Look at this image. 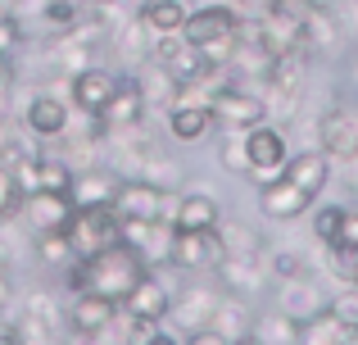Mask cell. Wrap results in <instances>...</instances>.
Wrapping results in <instances>:
<instances>
[{"label": "cell", "instance_id": "1", "mask_svg": "<svg viewBox=\"0 0 358 345\" xmlns=\"http://www.w3.org/2000/svg\"><path fill=\"white\" fill-rule=\"evenodd\" d=\"M177 186H155V182H145V177H118V191H114V213L122 223H131V218H141V223H150V218H164V223H173V213H177Z\"/></svg>", "mask_w": 358, "mask_h": 345}, {"label": "cell", "instance_id": "2", "mask_svg": "<svg viewBox=\"0 0 358 345\" xmlns=\"http://www.w3.org/2000/svg\"><path fill=\"white\" fill-rule=\"evenodd\" d=\"M245 155H250V173H245V182L263 186L272 182V177H281V169H286L290 160V132L281 123H272V118H263V123L245 127Z\"/></svg>", "mask_w": 358, "mask_h": 345}, {"label": "cell", "instance_id": "3", "mask_svg": "<svg viewBox=\"0 0 358 345\" xmlns=\"http://www.w3.org/2000/svg\"><path fill=\"white\" fill-rule=\"evenodd\" d=\"M122 314V300L100 291H78L73 304L64 309V328L69 341H114V323Z\"/></svg>", "mask_w": 358, "mask_h": 345}, {"label": "cell", "instance_id": "4", "mask_svg": "<svg viewBox=\"0 0 358 345\" xmlns=\"http://www.w3.org/2000/svg\"><path fill=\"white\" fill-rule=\"evenodd\" d=\"M73 255H96L109 241L122 237V218L114 213V204H73V218L64 223Z\"/></svg>", "mask_w": 358, "mask_h": 345}, {"label": "cell", "instance_id": "5", "mask_svg": "<svg viewBox=\"0 0 358 345\" xmlns=\"http://www.w3.org/2000/svg\"><path fill=\"white\" fill-rule=\"evenodd\" d=\"M209 109H213V127H218V132H245V127H254V123L268 118L263 96L254 87H245V82H227V87H218L213 100H209Z\"/></svg>", "mask_w": 358, "mask_h": 345}, {"label": "cell", "instance_id": "6", "mask_svg": "<svg viewBox=\"0 0 358 345\" xmlns=\"http://www.w3.org/2000/svg\"><path fill=\"white\" fill-rule=\"evenodd\" d=\"M317 150L331 155V164H345L358 150V100H336L317 114Z\"/></svg>", "mask_w": 358, "mask_h": 345}, {"label": "cell", "instance_id": "7", "mask_svg": "<svg viewBox=\"0 0 358 345\" xmlns=\"http://www.w3.org/2000/svg\"><path fill=\"white\" fill-rule=\"evenodd\" d=\"M218 259H222L218 227H204V232L173 227V250H168V268H177V273H213V264H218Z\"/></svg>", "mask_w": 358, "mask_h": 345}, {"label": "cell", "instance_id": "8", "mask_svg": "<svg viewBox=\"0 0 358 345\" xmlns=\"http://www.w3.org/2000/svg\"><path fill=\"white\" fill-rule=\"evenodd\" d=\"M218 300H222V286H204V282L182 286V291L173 295V309H168L164 323H173V328L186 337V345H191L195 332L209 328V318H213V309H218Z\"/></svg>", "mask_w": 358, "mask_h": 345}, {"label": "cell", "instance_id": "9", "mask_svg": "<svg viewBox=\"0 0 358 345\" xmlns=\"http://www.w3.org/2000/svg\"><path fill=\"white\" fill-rule=\"evenodd\" d=\"M73 123V100L55 96V91H32L23 105V127L27 136H36V141H55V136H64Z\"/></svg>", "mask_w": 358, "mask_h": 345}, {"label": "cell", "instance_id": "10", "mask_svg": "<svg viewBox=\"0 0 358 345\" xmlns=\"http://www.w3.org/2000/svg\"><path fill=\"white\" fill-rule=\"evenodd\" d=\"M150 105H145V91H141V78L136 69H118V82H114V96H109V105L100 109V123L109 127V132H118V127H136L145 123Z\"/></svg>", "mask_w": 358, "mask_h": 345}, {"label": "cell", "instance_id": "11", "mask_svg": "<svg viewBox=\"0 0 358 345\" xmlns=\"http://www.w3.org/2000/svg\"><path fill=\"white\" fill-rule=\"evenodd\" d=\"M168 309H173V286L164 282V268H150V273L122 295V314H131V318L164 323Z\"/></svg>", "mask_w": 358, "mask_h": 345}, {"label": "cell", "instance_id": "12", "mask_svg": "<svg viewBox=\"0 0 358 345\" xmlns=\"http://www.w3.org/2000/svg\"><path fill=\"white\" fill-rule=\"evenodd\" d=\"M259 209H263V218H272V223H299L313 209V195L299 191V186L281 173V177H272V182L259 186Z\"/></svg>", "mask_w": 358, "mask_h": 345}, {"label": "cell", "instance_id": "13", "mask_svg": "<svg viewBox=\"0 0 358 345\" xmlns=\"http://www.w3.org/2000/svg\"><path fill=\"white\" fill-rule=\"evenodd\" d=\"M213 277H218V286L227 295H245V300H254V295L263 291V286L272 282L268 277V264L259 259H245V255H222L218 264H213Z\"/></svg>", "mask_w": 358, "mask_h": 345}, {"label": "cell", "instance_id": "14", "mask_svg": "<svg viewBox=\"0 0 358 345\" xmlns=\"http://www.w3.org/2000/svg\"><path fill=\"white\" fill-rule=\"evenodd\" d=\"M241 27V9L231 0L222 5H200V9H186V23H182V36L191 45H204V41H218V36H231Z\"/></svg>", "mask_w": 358, "mask_h": 345}, {"label": "cell", "instance_id": "15", "mask_svg": "<svg viewBox=\"0 0 358 345\" xmlns=\"http://www.w3.org/2000/svg\"><path fill=\"white\" fill-rule=\"evenodd\" d=\"M114 82H118V69H100V64L73 73L69 78L73 109H78V114H100V109L109 105V96H114Z\"/></svg>", "mask_w": 358, "mask_h": 345}, {"label": "cell", "instance_id": "16", "mask_svg": "<svg viewBox=\"0 0 358 345\" xmlns=\"http://www.w3.org/2000/svg\"><path fill=\"white\" fill-rule=\"evenodd\" d=\"M150 59H155V64H164V69L173 73L177 82L195 78V73L204 69L200 45H191L182 32H155V41H150Z\"/></svg>", "mask_w": 358, "mask_h": 345}, {"label": "cell", "instance_id": "17", "mask_svg": "<svg viewBox=\"0 0 358 345\" xmlns=\"http://www.w3.org/2000/svg\"><path fill=\"white\" fill-rule=\"evenodd\" d=\"M327 300H331V295L317 286L313 273H299V277H286V282H277V309L290 314L295 323H304V318H313L317 309H327Z\"/></svg>", "mask_w": 358, "mask_h": 345}, {"label": "cell", "instance_id": "18", "mask_svg": "<svg viewBox=\"0 0 358 345\" xmlns=\"http://www.w3.org/2000/svg\"><path fill=\"white\" fill-rule=\"evenodd\" d=\"M18 218H23L27 232L64 227V223L73 218V195H59V191H32V195H23V204H18Z\"/></svg>", "mask_w": 358, "mask_h": 345}, {"label": "cell", "instance_id": "19", "mask_svg": "<svg viewBox=\"0 0 358 345\" xmlns=\"http://www.w3.org/2000/svg\"><path fill=\"white\" fill-rule=\"evenodd\" d=\"M209 328L218 332V341H222V345H241V341H250L254 304L245 300V295H227V291H222V300H218V309H213Z\"/></svg>", "mask_w": 358, "mask_h": 345}, {"label": "cell", "instance_id": "20", "mask_svg": "<svg viewBox=\"0 0 358 345\" xmlns=\"http://www.w3.org/2000/svg\"><path fill=\"white\" fill-rule=\"evenodd\" d=\"M281 173H286L290 182L299 186V191H308V195L317 200V195L327 191V182H331V155H327V150H317V146H308V150L290 155Z\"/></svg>", "mask_w": 358, "mask_h": 345}, {"label": "cell", "instance_id": "21", "mask_svg": "<svg viewBox=\"0 0 358 345\" xmlns=\"http://www.w3.org/2000/svg\"><path fill=\"white\" fill-rule=\"evenodd\" d=\"M105 41L114 45L118 69H141V64H150V41H155V32H150L141 18H131V23H114V32H109Z\"/></svg>", "mask_w": 358, "mask_h": 345}, {"label": "cell", "instance_id": "22", "mask_svg": "<svg viewBox=\"0 0 358 345\" xmlns=\"http://www.w3.org/2000/svg\"><path fill=\"white\" fill-rule=\"evenodd\" d=\"M345 41V27H341V14H336L331 5H313V14L304 18V50L313 55V59H322V55H336Z\"/></svg>", "mask_w": 358, "mask_h": 345}, {"label": "cell", "instance_id": "23", "mask_svg": "<svg viewBox=\"0 0 358 345\" xmlns=\"http://www.w3.org/2000/svg\"><path fill=\"white\" fill-rule=\"evenodd\" d=\"M218 223H222V204H218V195H209V191H182V195H177L173 227L204 232V227H218Z\"/></svg>", "mask_w": 358, "mask_h": 345}, {"label": "cell", "instance_id": "24", "mask_svg": "<svg viewBox=\"0 0 358 345\" xmlns=\"http://www.w3.org/2000/svg\"><path fill=\"white\" fill-rule=\"evenodd\" d=\"M209 132H213V109L209 105H182V100H177V105L168 109V136H173V141L195 146Z\"/></svg>", "mask_w": 358, "mask_h": 345}, {"label": "cell", "instance_id": "25", "mask_svg": "<svg viewBox=\"0 0 358 345\" xmlns=\"http://www.w3.org/2000/svg\"><path fill=\"white\" fill-rule=\"evenodd\" d=\"M218 241H222V255H245V259H259L263 250H268V241L259 237L254 223L227 218V213H222V223H218Z\"/></svg>", "mask_w": 358, "mask_h": 345}, {"label": "cell", "instance_id": "26", "mask_svg": "<svg viewBox=\"0 0 358 345\" xmlns=\"http://www.w3.org/2000/svg\"><path fill=\"white\" fill-rule=\"evenodd\" d=\"M114 191H118V173L114 169H82L78 177H73V204H109L114 200Z\"/></svg>", "mask_w": 358, "mask_h": 345}, {"label": "cell", "instance_id": "27", "mask_svg": "<svg viewBox=\"0 0 358 345\" xmlns=\"http://www.w3.org/2000/svg\"><path fill=\"white\" fill-rule=\"evenodd\" d=\"M250 341H254V345H299V323L290 318V314H281V309L254 314Z\"/></svg>", "mask_w": 358, "mask_h": 345}, {"label": "cell", "instance_id": "28", "mask_svg": "<svg viewBox=\"0 0 358 345\" xmlns=\"http://www.w3.org/2000/svg\"><path fill=\"white\" fill-rule=\"evenodd\" d=\"M299 345H354V332L331 309H317L313 318L299 323Z\"/></svg>", "mask_w": 358, "mask_h": 345}, {"label": "cell", "instance_id": "29", "mask_svg": "<svg viewBox=\"0 0 358 345\" xmlns=\"http://www.w3.org/2000/svg\"><path fill=\"white\" fill-rule=\"evenodd\" d=\"M136 18L150 27V32H182L186 0H145V5L136 9Z\"/></svg>", "mask_w": 358, "mask_h": 345}, {"label": "cell", "instance_id": "30", "mask_svg": "<svg viewBox=\"0 0 358 345\" xmlns=\"http://www.w3.org/2000/svg\"><path fill=\"white\" fill-rule=\"evenodd\" d=\"M73 164L64 155H36V191H59L69 195L73 191Z\"/></svg>", "mask_w": 358, "mask_h": 345}, {"label": "cell", "instance_id": "31", "mask_svg": "<svg viewBox=\"0 0 358 345\" xmlns=\"http://www.w3.org/2000/svg\"><path fill=\"white\" fill-rule=\"evenodd\" d=\"M327 255H322V264H327V273L336 277L341 286H350L358 282V246H350V241H331V246H322Z\"/></svg>", "mask_w": 358, "mask_h": 345}, {"label": "cell", "instance_id": "32", "mask_svg": "<svg viewBox=\"0 0 358 345\" xmlns=\"http://www.w3.org/2000/svg\"><path fill=\"white\" fill-rule=\"evenodd\" d=\"M263 264H268V277H272V282H286V277L313 273V268H308V259L299 255L295 246H277V250H263Z\"/></svg>", "mask_w": 358, "mask_h": 345}, {"label": "cell", "instance_id": "33", "mask_svg": "<svg viewBox=\"0 0 358 345\" xmlns=\"http://www.w3.org/2000/svg\"><path fill=\"white\" fill-rule=\"evenodd\" d=\"M36 259L50 268H64L73 259V246H69V232L64 227H50V232H36Z\"/></svg>", "mask_w": 358, "mask_h": 345}, {"label": "cell", "instance_id": "34", "mask_svg": "<svg viewBox=\"0 0 358 345\" xmlns=\"http://www.w3.org/2000/svg\"><path fill=\"white\" fill-rule=\"evenodd\" d=\"M218 164H222L231 177H245V173H250V155H245V136H241V132H222V141H218Z\"/></svg>", "mask_w": 358, "mask_h": 345}, {"label": "cell", "instance_id": "35", "mask_svg": "<svg viewBox=\"0 0 358 345\" xmlns=\"http://www.w3.org/2000/svg\"><path fill=\"white\" fill-rule=\"evenodd\" d=\"M345 209H350V204H317V209H313V237L322 241V246H331V241L341 237Z\"/></svg>", "mask_w": 358, "mask_h": 345}, {"label": "cell", "instance_id": "36", "mask_svg": "<svg viewBox=\"0 0 358 345\" xmlns=\"http://www.w3.org/2000/svg\"><path fill=\"white\" fill-rule=\"evenodd\" d=\"M327 309L336 314V318L345 323L350 332H358V282H350V286H341V291L327 300Z\"/></svg>", "mask_w": 358, "mask_h": 345}, {"label": "cell", "instance_id": "37", "mask_svg": "<svg viewBox=\"0 0 358 345\" xmlns=\"http://www.w3.org/2000/svg\"><path fill=\"white\" fill-rule=\"evenodd\" d=\"M18 204H23V191H18V182H14V169L0 164V223L18 218Z\"/></svg>", "mask_w": 358, "mask_h": 345}, {"label": "cell", "instance_id": "38", "mask_svg": "<svg viewBox=\"0 0 358 345\" xmlns=\"http://www.w3.org/2000/svg\"><path fill=\"white\" fill-rule=\"evenodd\" d=\"M23 150H27V141H18V127L0 114V164H9L14 155H23Z\"/></svg>", "mask_w": 358, "mask_h": 345}, {"label": "cell", "instance_id": "39", "mask_svg": "<svg viewBox=\"0 0 358 345\" xmlns=\"http://www.w3.org/2000/svg\"><path fill=\"white\" fill-rule=\"evenodd\" d=\"M336 241L358 246V204H354V209H345V223H341V237H336Z\"/></svg>", "mask_w": 358, "mask_h": 345}, {"label": "cell", "instance_id": "40", "mask_svg": "<svg viewBox=\"0 0 358 345\" xmlns=\"http://www.w3.org/2000/svg\"><path fill=\"white\" fill-rule=\"evenodd\" d=\"M341 82H345V91H350V100H358V50L350 55V64H345Z\"/></svg>", "mask_w": 358, "mask_h": 345}, {"label": "cell", "instance_id": "41", "mask_svg": "<svg viewBox=\"0 0 358 345\" xmlns=\"http://www.w3.org/2000/svg\"><path fill=\"white\" fill-rule=\"evenodd\" d=\"M9 300H14V282H9V268L0 264V318H5V309H9Z\"/></svg>", "mask_w": 358, "mask_h": 345}, {"label": "cell", "instance_id": "42", "mask_svg": "<svg viewBox=\"0 0 358 345\" xmlns=\"http://www.w3.org/2000/svg\"><path fill=\"white\" fill-rule=\"evenodd\" d=\"M9 87H14V55L0 50V91H9Z\"/></svg>", "mask_w": 358, "mask_h": 345}, {"label": "cell", "instance_id": "43", "mask_svg": "<svg viewBox=\"0 0 358 345\" xmlns=\"http://www.w3.org/2000/svg\"><path fill=\"white\" fill-rule=\"evenodd\" d=\"M345 186H350V195L358 200V150L350 155V160H345Z\"/></svg>", "mask_w": 358, "mask_h": 345}, {"label": "cell", "instance_id": "44", "mask_svg": "<svg viewBox=\"0 0 358 345\" xmlns=\"http://www.w3.org/2000/svg\"><path fill=\"white\" fill-rule=\"evenodd\" d=\"M313 5H336V0H313Z\"/></svg>", "mask_w": 358, "mask_h": 345}, {"label": "cell", "instance_id": "45", "mask_svg": "<svg viewBox=\"0 0 358 345\" xmlns=\"http://www.w3.org/2000/svg\"><path fill=\"white\" fill-rule=\"evenodd\" d=\"M231 5H250V0H231Z\"/></svg>", "mask_w": 358, "mask_h": 345}]
</instances>
